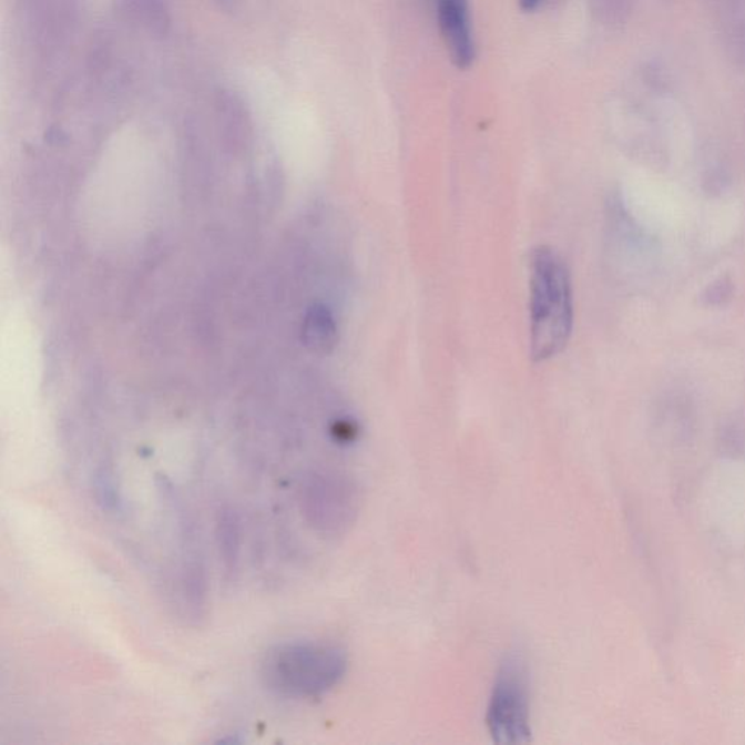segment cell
Listing matches in <instances>:
<instances>
[{
    "label": "cell",
    "mask_w": 745,
    "mask_h": 745,
    "mask_svg": "<svg viewBox=\"0 0 745 745\" xmlns=\"http://www.w3.org/2000/svg\"><path fill=\"white\" fill-rule=\"evenodd\" d=\"M574 326L571 276L565 261L549 246L530 258V356L547 361L570 343Z\"/></svg>",
    "instance_id": "6da1fadb"
},
{
    "label": "cell",
    "mask_w": 745,
    "mask_h": 745,
    "mask_svg": "<svg viewBox=\"0 0 745 745\" xmlns=\"http://www.w3.org/2000/svg\"><path fill=\"white\" fill-rule=\"evenodd\" d=\"M348 660L339 646L297 641L273 646L261 660L264 686L287 698H318L346 677Z\"/></svg>",
    "instance_id": "7a4b0ae2"
},
{
    "label": "cell",
    "mask_w": 745,
    "mask_h": 745,
    "mask_svg": "<svg viewBox=\"0 0 745 745\" xmlns=\"http://www.w3.org/2000/svg\"><path fill=\"white\" fill-rule=\"evenodd\" d=\"M487 725L498 744H525L532 737L529 669L519 654L507 655L498 669L489 696Z\"/></svg>",
    "instance_id": "3957f363"
},
{
    "label": "cell",
    "mask_w": 745,
    "mask_h": 745,
    "mask_svg": "<svg viewBox=\"0 0 745 745\" xmlns=\"http://www.w3.org/2000/svg\"><path fill=\"white\" fill-rule=\"evenodd\" d=\"M300 509L315 532L335 538L346 533L360 509L356 482L341 472H314L300 488Z\"/></svg>",
    "instance_id": "277c9868"
},
{
    "label": "cell",
    "mask_w": 745,
    "mask_h": 745,
    "mask_svg": "<svg viewBox=\"0 0 745 745\" xmlns=\"http://www.w3.org/2000/svg\"><path fill=\"white\" fill-rule=\"evenodd\" d=\"M32 39L40 53L51 58L72 40L79 21V0H30Z\"/></svg>",
    "instance_id": "5b68a950"
},
{
    "label": "cell",
    "mask_w": 745,
    "mask_h": 745,
    "mask_svg": "<svg viewBox=\"0 0 745 745\" xmlns=\"http://www.w3.org/2000/svg\"><path fill=\"white\" fill-rule=\"evenodd\" d=\"M437 16L451 60L460 69L469 68L474 59V44L468 0H439Z\"/></svg>",
    "instance_id": "8992f818"
},
{
    "label": "cell",
    "mask_w": 745,
    "mask_h": 745,
    "mask_svg": "<svg viewBox=\"0 0 745 745\" xmlns=\"http://www.w3.org/2000/svg\"><path fill=\"white\" fill-rule=\"evenodd\" d=\"M216 116L223 134L235 146L248 142L251 115L239 93L222 90L216 95Z\"/></svg>",
    "instance_id": "52a82bcc"
},
{
    "label": "cell",
    "mask_w": 745,
    "mask_h": 745,
    "mask_svg": "<svg viewBox=\"0 0 745 745\" xmlns=\"http://www.w3.org/2000/svg\"><path fill=\"white\" fill-rule=\"evenodd\" d=\"M130 20L149 34L163 37L171 28V13L165 0H121Z\"/></svg>",
    "instance_id": "ba28073f"
},
{
    "label": "cell",
    "mask_w": 745,
    "mask_h": 745,
    "mask_svg": "<svg viewBox=\"0 0 745 745\" xmlns=\"http://www.w3.org/2000/svg\"><path fill=\"white\" fill-rule=\"evenodd\" d=\"M217 544L227 574H235L239 565L241 530L237 514L232 509L218 511Z\"/></svg>",
    "instance_id": "9c48e42d"
},
{
    "label": "cell",
    "mask_w": 745,
    "mask_h": 745,
    "mask_svg": "<svg viewBox=\"0 0 745 745\" xmlns=\"http://www.w3.org/2000/svg\"><path fill=\"white\" fill-rule=\"evenodd\" d=\"M306 344L318 353H329L337 343L333 315L323 306L314 307L306 319Z\"/></svg>",
    "instance_id": "30bf717a"
},
{
    "label": "cell",
    "mask_w": 745,
    "mask_h": 745,
    "mask_svg": "<svg viewBox=\"0 0 745 745\" xmlns=\"http://www.w3.org/2000/svg\"><path fill=\"white\" fill-rule=\"evenodd\" d=\"M635 0H590L591 11L605 25H616L626 20Z\"/></svg>",
    "instance_id": "8fae6325"
},
{
    "label": "cell",
    "mask_w": 745,
    "mask_h": 745,
    "mask_svg": "<svg viewBox=\"0 0 745 745\" xmlns=\"http://www.w3.org/2000/svg\"><path fill=\"white\" fill-rule=\"evenodd\" d=\"M98 502L106 510H115L120 502L119 488L115 486L113 472H98L95 477Z\"/></svg>",
    "instance_id": "7c38bea8"
},
{
    "label": "cell",
    "mask_w": 745,
    "mask_h": 745,
    "mask_svg": "<svg viewBox=\"0 0 745 745\" xmlns=\"http://www.w3.org/2000/svg\"><path fill=\"white\" fill-rule=\"evenodd\" d=\"M731 295V284H726L725 279H720L718 283L712 284L710 287V293H707L706 299L715 305V303H722L725 299H728Z\"/></svg>",
    "instance_id": "4fadbf2b"
},
{
    "label": "cell",
    "mask_w": 745,
    "mask_h": 745,
    "mask_svg": "<svg viewBox=\"0 0 745 745\" xmlns=\"http://www.w3.org/2000/svg\"><path fill=\"white\" fill-rule=\"evenodd\" d=\"M544 0H520V8L525 12H533L535 9L542 7Z\"/></svg>",
    "instance_id": "5bb4252c"
},
{
    "label": "cell",
    "mask_w": 745,
    "mask_h": 745,
    "mask_svg": "<svg viewBox=\"0 0 745 745\" xmlns=\"http://www.w3.org/2000/svg\"><path fill=\"white\" fill-rule=\"evenodd\" d=\"M216 2L221 3L223 8H233L237 0H216Z\"/></svg>",
    "instance_id": "9a60e30c"
}]
</instances>
